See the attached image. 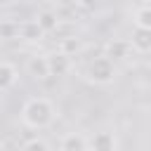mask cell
Segmentation results:
<instances>
[{
    "instance_id": "5b68a950",
    "label": "cell",
    "mask_w": 151,
    "mask_h": 151,
    "mask_svg": "<svg viewBox=\"0 0 151 151\" xmlns=\"http://www.w3.org/2000/svg\"><path fill=\"white\" fill-rule=\"evenodd\" d=\"M26 71H28V76L35 78V80H47V78L52 76V73H50L47 54H33V57H28V61H26Z\"/></svg>"
},
{
    "instance_id": "5bb4252c",
    "label": "cell",
    "mask_w": 151,
    "mask_h": 151,
    "mask_svg": "<svg viewBox=\"0 0 151 151\" xmlns=\"http://www.w3.org/2000/svg\"><path fill=\"white\" fill-rule=\"evenodd\" d=\"M21 151H52V149H50V144H47L45 139L33 137V139H28V142L21 146Z\"/></svg>"
},
{
    "instance_id": "4fadbf2b",
    "label": "cell",
    "mask_w": 151,
    "mask_h": 151,
    "mask_svg": "<svg viewBox=\"0 0 151 151\" xmlns=\"http://www.w3.org/2000/svg\"><path fill=\"white\" fill-rule=\"evenodd\" d=\"M78 50H80V40H78L76 35H66V38H61V42H59V54H64V57L71 59Z\"/></svg>"
},
{
    "instance_id": "8992f818",
    "label": "cell",
    "mask_w": 151,
    "mask_h": 151,
    "mask_svg": "<svg viewBox=\"0 0 151 151\" xmlns=\"http://www.w3.org/2000/svg\"><path fill=\"white\" fill-rule=\"evenodd\" d=\"M127 42H130L132 52H137V54H149V52H151V31H146V28H132Z\"/></svg>"
},
{
    "instance_id": "9c48e42d",
    "label": "cell",
    "mask_w": 151,
    "mask_h": 151,
    "mask_svg": "<svg viewBox=\"0 0 151 151\" xmlns=\"http://www.w3.org/2000/svg\"><path fill=\"white\" fill-rule=\"evenodd\" d=\"M17 35H19L21 40H26V42H40V40L45 38V33H42V28L35 24V19H28V21H24L21 26H17Z\"/></svg>"
},
{
    "instance_id": "9a60e30c",
    "label": "cell",
    "mask_w": 151,
    "mask_h": 151,
    "mask_svg": "<svg viewBox=\"0 0 151 151\" xmlns=\"http://www.w3.org/2000/svg\"><path fill=\"white\" fill-rule=\"evenodd\" d=\"M0 50H2V42H0Z\"/></svg>"
},
{
    "instance_id": "7a4b0ae2",
    "label": "cell",
    "mask_w": 151,
    "mask_h": 151,
    "mask_svg": "<svg viewBox=\"0 0 151 151\" xmlns=\"http://www.w3.org/2000/svg\"><path fill=\"white\" fill-rule=\"evenodd\" d=\"M85 78H87L92 85L106 87V85H111V83L118 78V66H116L111 59H106L104 54H99V57H94V59L87 61V66H85Z\"/></svg>"
},
{
    "instance_id": "52a82bcc",
    "label": "cell",
    "mask_w": 151,
    "mask_h": 151,
    "mask_svg": "<svg viewBox=\"0 0 151 151\" xmlns=\"http://www.w3.org/2000/svg\"><path fill=\"white\" fill-rule=\"evenodd\" d=\"M19 83V68L12 61L0 59V92H9Z\"/></svg>"
},
{
    "instance_id": "3957f363",
    "label": "cell",
    "mask_w": 151,
    "mask_h": 151,
    "mask_svg": "<svg viewBox=\"0 0 151 151\" xmlns=\"http://www.w3.org/2000/svg\"><path fill=\"white\" fill-rule=\"evenodd\" d=\"M87 151H120L118 134L113 130H97L87 137Z\"/></svg>"
},
{
    "instance_id": "277c9868",
    "label": "cell",
    "mask_w": 151,
    "mask_h": 151,
    "mask_svg": "<svg viewBox=\"0 0 151 151\" xmlns=\"http://www.w3.org/2000/svg\"><path fill=\"white\" fill-rule=\"evenodd\" d=\"M104 57L111 59L113 64L130 59V57H132V47H130L127 38H111V40H106V45H104Z\"/></svg>"
},
{
    "instance_id": "6da1fadb",
    "label": "cell",
    "mask_w": 151,
    "mask_h": 151,
    "mask_svg": "<svg viewBox=\"0 0 151 151\" xmlns=\"http://www.w3.org/2000/svg\"><path fill=\"white\" fill-rule=\"evenodd\" d=\"M19 118H21V125L28 127V130H45L54 123L57 106L47 97H31V99L24 101Z\"/></svg>"
},
{
    "instance_id": "30bf717a",
    "label": "cell",
    "mask_w": 151,
    "mask_h": 151,
    "mask_svg": "<svg viewBox=\"0 0 151 151\" xmlns=\"http://www.w3.org/2000/svg\"><path fill=\"white\" fill-rule=\"evenodd\" d=\"M59 151H87V137L80 132H66L59 142Z\"/></svg>"
},
{
    "instance_id": "7c38bea8",
    "label": "cell",
    "mask_w": 151,
    "mask_h": 151,
    "mask_svg": "<svg viewBox=\"0 0 151 151\" xmlns=\"http://www.w3.org/2000/svg\"><path fill=\"white\" fill-rule=\"evenodd\" d=\"M47 61H50V73L52 76H64L68 71V64H71V59L59 54V52L57 54H47Z\"/></svg>"
},
{
    "instance_id": "ba28073f",
    "label": "cell",
    "mask_w": 151,
    "mask_h": 151,
    "mask_svg": "<svg viewBox=\"0 0 151 151\" xmlns=\"http://www.w3.org/2000/svg\"><path fill=\"white\" fill-rule=\"evenodd\" d=\"M35 24H38V26L42 28V33L47 35V33H52V31H57V28H59L61 19H59L57 9H52V7H45V9H40V12L35 14Z\"/></svg>"
},
{
    "instance_id": "8fae6325",
    "label": "cell",
    "mask_w": 151,
    "mask_h": 151,
    "mask_svg": "<svg viewBox=\"0 0 151 151\" xmlns=\"http://www.w3.org/2000/svg\"><path fill=\"white\" fill-rule=\"evenodd\" d=\"M132 24L134 28L151 31V2H139L132 7Z\"/></svg>"
}]
</instances>
